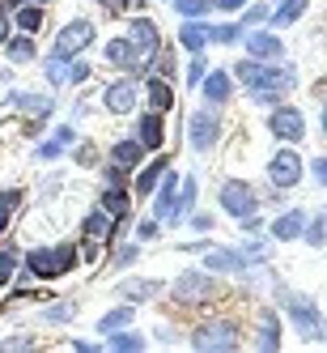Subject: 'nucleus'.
I'll list each match as a JSON object with an SVG mask.
<instances>
[{"label": "nucleus", "instance_id": "1", "mask_svg": "<svg viewBox=\"0 0 327 353\" xmlns=\"http://www.w3.org/2000/svg\"><path fill=\"white\" fill-rule=\"evenodd\" d=\"M77 268V243H60V247H34L26 251V272L34 281H56Z\"/></svg>", "mask_w": 327, "mask_h": 353}, {"label": "nucleus", "instance_id": "2", "mask_svg": "<svg viewBox=\"0 0 327 353\" xmlns=\"http://www.w3.org/2000/svg\"><path fill=\"white\" fill-rule=\"evenodd\" d=\"M191 345L200 353H221V349H238L242 345V327L230 315H213V319H200L191 327Z\"/></svg>", "mask_w": 327, "mask_h": 353}, {"label": "nucleus", "instance_id": "3", "mask_svg": "<svg viewBox=\"0 0 327 353\" xmlns=\"http://www.w3.org/2000/svg\"><path fill=\"white\" fill-rule=\"evenodd\" d=\"M293 85H297L293 68H285V64H260V72H255V81L246 85V94L255 98L260 107H276V103H285V94Z\"/></svg>", "mask_w": 327, "mask_h": 353}, {"label": "nucleus", "instance_id": "4", "mask_svg": "<svg viewBox=\"0 0 327 353\" xmlns=\"http://www.w3.org/2000/svg\"><path fill=\"white\" fill-rule=\"evenodd\" d=\"M217 294H221V281L209 268H187V272H179V281L170 285V298L179 302V307H204Z\"/></svg>", "mask_w": 327, "mask_h": 353}, {"label": "nucleus", "instance_id": "5", "mask_svg": "<svg viewBox=\"0 0 327 353\" xmlns=\"http://www.w3.org/2000/svg\"><path fill=\"white\" fill-rule=\"evenodd\" d=\"M281 307L293 319V327L302 332V341H319L323 336V315H319V302L315 298L293 294V290H281Z\"/></svg>", "mask_w": 327, "mask_h": 353}, {"label": "nucleus", "instance_id": "6", "mask_svg": "<svg viewBox=\"0 0 327 353\" xmlns=\"http://www.w3.org/2000/svg\"><path fill=\"white\" fill-rule=\"evenodd\" d=\"M302 174H306V162L297 158V149H276L268 158V183L276 192H293L302 183Z\"/></svg>", "mask_w": 327, "mask_h": 353}, {"label": "nucleus", "instance_id": "7", "mask_svg": "<svg viewBox=\"0 0 327 353\" xmlns=\"http://www.w3.org/2000/svg\"><path fill=\"white\" fill-rule=\"evenodd\" d=\"M268 132L276 141H285V145H297L302 137H306V115H302L297 107H289V103H276L268 111Z\"/></svg>", "mask_w": 327, "mask_h": 353}, {"label": "nucleus", "instance_id": "8", "mask_svg": "<svg viewBox=\"0 0 327 353\" xmlns=\"http://www.w3.org/2000/svg\"><path fill=\"white\" fill-rule=\"evenodd\" d=\"M187 137H191V149L196 154H213L217 141H221V115L217 107H200L187 123Z\"/></svg>", "mask_w": 327, "mask_h": 353}, {"label": "nucleus", "instance_id": "9", "mask_svg": "<svg viewBox=\"0 0 327 353\" xmlns=\"http://www.w3.org/2000/svg\"><path fill=\"white\" fill-rule=\"evenodd\" d=\"M221 209L234 221H242L251 213H260V196H255V188H251L246 179H225L221 183Z\"/></svg>", "mask_w": 327, "mask_h": 353}, {"label": "nucleus", "instance_id": "10", "mask_svg": "<svg viewBox=\"0 0 327 353\" xmlns=\"http://www.w3.org/2000/svg\"><path fill=\"white\" fill-rule=\"evenodd\" d=\"M103 56H107V64H111V68H123V72H128V77H136V81H145V77H149V64L136 56V47H132V39H128V34L111 39V43L103 47Z\"/></svg>", "mask_w": 327, "mask_h": 353}, {"label": "nucleus", "instance_id": "11", "mask_svg": "<svg viewBox=\"0 0 327 353\" xmlns=\"http://www.w3.org/2000/svg\"><path fill=\"white\" fill-rule=\"evenodd\" d=\"M85 47H94V21L77 17V21H68V26L56 34V47H52V52L64 56V60H77Z\"/></svg>", "mask_w": 327, "mask_h": 353}, {"label": "nucleus", "instance_id": "12", "mask_svg": "<svg viewBox=\"0 0 327 353\" xmlns=\"http://www.w3.org/2000/svg\"><path fill=\"white\" fill-rule=\"evenodd\" d=\"M128 39H132L136 56H140L145 64L162 52V30H158V21H154V17H132V21H128Z\"/></svg>", "mask_w": 327, "mask_h": 353}, {"label": "nucleus", "instance_id": "13", "mask_svg": "<svg viewBox=\"0 0 327 353\" xmlns=\"http://www.w3.org/2000/svg\"><path fill=\"white\" fill-rule=\"evenodd\" d=\"M136 98H140L136 77H119V81H111V85L103 90V107H107L111 115H132V111H136Z\"/></svg>", "mask_w": 327, "mask_h": 353}, {"label": "nucleus", "instance_id": "14", "mask_svg": "<svg viewBox=\"0 0 327 353\" xmlns=\"http://www.w3.org/2000/svg\"><path fill=\"white\" fill-rule=\"evenodd\" d=\"M242 43H246V56L251 60H281L285 56V43L276 30H242Z\"/></svg>", "mask_w": 327, "mask_h": 353}, {"label": "nucleus", "instance_id": "15", "mask_svg": "<svg viewBox=\"0 0 327 353\" xmlns=\"http://www.w3.org/2000/svg\"><path fill=\"white\" fill-rule=\"evenodd\" d=\"M200 90H204V103L209 107H225V103H230V94H234V72L213 68V72H204Z\"/></svg>", "mask_w": 327, "mask_h": 353}, {"label": "nucleus", "instance_id": "16", "mask_svg": "<svg viewBox=\"0 0 327 353\" xmlns=\"http://www.w3.org/2000/svg\"><path fill=\"white\" fill-rule=\"evenodd\" d=\"M136 141L145 145V154H158L166 145V123H162V111H145L136 119Z\"/></svg>", "mask_w": 327, "mask_h": 353}, {"label": "nucleus", "instance_id": "17", "mask_svg": "<svg viewBox=\"0 0 327 353\" xmlns=\"http://www.w3.org/2000/svg\"><path fill=\"white\" fill-rule=\"evenodd\" d=\"M166 170H170V158H166V154H158V158H154V162H149V166L136 174V179H132V192H136V196H154Z\"/></svg>", "mask_w": 327, "mask_h": 353}, {"label": "nucleus", "instance_id": "18", "mask_svg": "<svg viewBox=\"0 0 327 353\" xmlns=\"http://www.w3.org/2000/svg\"><path fill=\"white\" fill-rule=\"evenodd\" d=\"M145 98H149V111H174V85L166 77H145Z\"/></svg>", "mask_w": 327, "mask_h": 353}, {"label": "nucleus", "instance_id": "19", "mask_svg": "<svg viewBox=\"0 0 327 353\" xmlns=\"http://www.w3.org/2000/svg\"><path fill=\"white\" fill-rule=\"evenodd\" d=\"M204 268L221 276V272H242L246 264H242L238 251H230V247H204Z\"/></svg>", "mask_w": 327, "mask_h": 353}, {"label": "nucleus", "instance_id": "20", "mask_svg": "<svg viewBox=\"0 0 327 353\" xmlns=\"http://www.w3.org/2000/svg\"><path fill=\"white\" fill-rule=\"evenodd\" d=\"M5 107L26 111V115H34V119H47L56 103H52V98H43V94H9V98H5Z\"/></svg>", "mask_w": 327, "mask_h": 353}, {"label": "nucleus", "instance_id": "21", "mask_svg": "<svg viewBox=\"0 0 327 353\" xmlns=\"http://www.w3.org/2000/svg\"><path fill=\"white\" fill-rule=\"evenodd\" d=\"M154 196H158V209H154V213H158V221H174V196H179V174H170V170H166Z\"/></svg>", "mask_w": 327, "mask_h": 353}, {"label": "nucleus", "instance_id": "22", "mask_svg": "<svg viewBox=\"0 0 327 353\" xmlns=\"http://www.w3.org/2000/svg\"><path fill=\"white\" fill-rule=\"evenodd\" d=\"M302 225H306V213H302V209H285L281 217L272 221V239L293 243V239H302Z\"/></svg>", "mask_w": 327, "mask_h": 353}, {"label": "nucleus", "instance_id": "23", "mask_svg": "<svg viewBox=\"0 0 327 353\" xmlns=\"http://www.w3.org/2000/svg\"><path fill=\"white\" fill-rule=\"evenodd\" d=\"M13 26H17L21 34H39V30L47 26V5H34V0H30V5H21V9L13 13Z\"/></svg>", "mask_w": 327, "mask_h": 353}, {"label": "nucleus", "instance_id": "24", "mask_svg": "<svg viewBox=\"0 0 327 353\" xmlns=\"http://www.w3.org/2000/svg\"><path fill=\"white\" fill-rule=\"evenodd\" d=\"M111 162H119V166L136 170V166L145 162V145H140L136 137H123V141H115V145H111Z\"/></svg>", "mask_w": 327, "mask_h": 353}, {"label": "nucleus", "instance_id": "25", "mask_svg": "<svg viewBox=\"0 0 327 353\" xmlns=\"http://www.w3.org/2000/svg\"><path fill=\"white\" fill-rule=\"evenodd\" d=\"M302 13H306V0H276V9L268 13V26L272 30H285V26H293Z\"/></svg>", "mask_w": 327, "mask_h": 353}, {"label": "nucleus", "instance_id": "26", "mask_svg": "<svg viewBox=\"0 0 327 353\" xmlns=\"http://www.w3.org/2000/svg\"><path fill=\"white\" fill-rule=\"evenodd\" d=\"M179 47L191 52V56H200L209 47V26H204V21H183V26H179Z\"/></svg>", "mask_w": 327, "mask_h": 353}, {"label": "nucleus", "instance_id": "27", "mask_svg": "<svg viewBox=\"0 0 327 353\" xmlns=\"http://www.w3.org/2000/svg\"><path fill=\"white\" fill-rule=\"evenodd\" d=\"M5 56H9V64H30L34 56H39V47H34V34H9V43H5Z\"/></svg>", "mask_w": 327, "mask_h": 353}, {"label": "nucleus", "instance_id": "28", "mask_svg": "<svg viewBox=\"0 0 327 353\" xmlns=\"http://www.w3.org/2000/svg\"><path fill=\"white\" fill-rule=\"evenodd\" d=\"M119 294L128 298V302H154L162 294V281H154V276H145V281H123Z\"/></svg>", "mask_w": 327, "mask_h": 353}, {"label": "nucleus", "instance_id": "29", "mask_svg": "<svg viewBox=\"0 0 327 353\" xmlns=\"http://www.w3.org/2000/svg\"><path fill=\"white\" fill-rule=\"evenodd\" d=\"M260 349H276L281 345V315L276 311H260V336H255Z\"/></svg>", "mask_w": 327, "mask_h": 353}, {"label": "nucleus", "instance_id": "30", "mask_svg": "<svg viewBox=\"0 0 327 353\" xmlns=\"http://www.w3.org/2000/svg\"><path fill=\"white\" fill-rule=\"evenodd\" d=\"M132 319H136L132 302H123V307H115V311H107L103 319H98V332H103V336H111V332H119V327H132Z\"/></svg>", "mask_w": 327, "mask_h": 353}, {"label": "nucleus", "instance_id": "31", "mask_svg": "<svg viewBox=\"0 0 327 353\" xmlns=\"http://www.w3.org/2000/svg\"><path fill=\"white\" fill-rule=\"evenodd\" d=\"M98 205H103L115 221H123V217H128V205H132V200H128V188H107Z\"/></svg>", "mask_w": 327, "mask_h": 353}, {"label": "nucleus", "instance_id": "32", "mask_svg": "<svg viewBox=\"0 0 327 353\" xmlns=\"http://www.w3.org/2000/svg\"><path fill=\"white\" fill-rule=\"evenodd\" d=\"M21 200H26V192H21V188H5V192H0V234L9 230V221L21 209Z\"/></svg>", "mask_w": 327, "mask_h": 353}, {"label": "nucleus", "instance_id": "33", "mask_svg": "<svg viewBox=\"0 0 327 353\" xmlns=\"http://www.w3.org/2000/svg\"><path fill=\"white\" fill-rule=\"evenodd\" d=\"M196 192H200L196 174H187L183 188H179V196H174V221H187V213H191V205H196Z\"/></svg>", "mask_w": 327, "mask_h": 353}, {"label": "nucleus", "instance_id": "34", "mask_svg": "<svg viewBox=\"0 0 327 353\" xmlns=\"http://www.w3.org/2000/svg\"><path fill=\"white\" fill-rule=\"evenodd\" d=\"M43 72H47V81H52V85H68V72H72V60H64V56H47L43 60Z\"/></svg>", "mask_w": 327, "mask_h": 353}, {"label": "nucleus", "instance_id": "35", "mask_svg": "<svg viewBox=\"0 0 327 353\" xmlns=\"http://www.w3.org/2000/svg\"><path fill=\"white\" fill-rule=\"evenodd\" d=\"M170 5L183 21H200L204 13H213V0H170Z\"/></svg>", "mask_w": 327, "mask_h": 353}, {"label": "nucleus", "instance_id": "36", "mask_svg": "<svg viewBox=\"0 0 327 353\" xmlns=\"http://www.w3.org/2000/svg\"><path fill=\"white\" fill-rule=\"evenodd\" d=\"M302 239H306L310 247H323V243H327V213L306 217V225H302Z\"/></svg>", "mask_w": 327, "mask_h": 353}, {"label": "nucleus", "instance_id": "37", "mask_svg": "<svg viewBox=\"0 0 327 353\" xmlns=\"http://www.w3.org/2000/svg\"><path fill=\"white\" fill-rule=\"evenodd\" d=\"M13 276H17V247L5 243V247H0V285H9Z\"/></svg>", "mask_w": 327, "mask_h": 353}, {"label": "nucleus", "instance_id": "38", "mask_svg": "<svg viewBox=\"0 0 327 353\" xmlns=\"http://www.w3.org/2000/svg\"><path fill=\"white\" fill-rule=\"evenodd\" d=\"M111 349H119V353L145 349V336H140V332H128V327H119V332H111Z\"/></svg>", "mask_w": 327, "mask_h": 353}, {"label": "nucleus", "instance_id": "39", "mask_svg": "<svg viewBox=\"0 0 327 353\" xmlns=\"http://www.w3.org/2000/svg\"><path fill=\"white\" fill-rule=\"evenodd\" d=\"M209 43H221V47L242 43V26L238 21H230V26H209Z\"/></svg>", "mask_w": 327, "mask_h": 353}, {"label": "nucleus", "instance_id": "40", "mask_svg": "<svg viewBox=\"0 0 327 353\" xmlns=\"http://www.w3.org/2000/svg\"><path fill=\"white\" fill-rule=\"evenodd\" d=\"M268 13H272L268 5H246V13L238 17V26L242 30H255V26H264V21H268Z\"/></svg>", "mask_w": 327, "mask_h": 353}, {"label": "nucleus", "instance_id": "41", "mask_svg": "<svg viewBox=\"0 0 327 353\" xmlns=\"http://www.w3.org/2000/svg\"><path fill=\"white\" fill-rule=\"evenodd\" d=\"M103 179H107V188H128V166L107 162V166H103Z\"/></svg>", "mask_w": 327, "mask_h": 353}, {"label": "nucleus", "instance_id": "42", "mask_svg": "<svg viewBox=\"0 0 327 353\" xmlns=\"http://www.w3.org/2000/svg\"><path fill=\"white\" fill-rule=\"evenodd\" d=\"M60 154H64V141H60V137H52L47 145L34 149V158H39V162H52V158H60Z\"/></svg>", "mask_w": 327, "mask_h": 353}, {"label": "nucleus", "instance_id": "43", "mask_svg": "<svg viewBox=\"0 0 327 353\" xmlns=\"http://www.w3.org/2000/svg\"><path fill=\"white\" fill-rule=\"evenodd\" d=\"M136 256H140V247H136V243H123V247L115 251V260H111V268H128V264H132Z\"/></svg>", "mask_w": 327, "mask_h": 353}, {"label": "nucleus", "instance_id": "44", "mask_svg": "<svg viewBox=\"0 0 327 353\" xmlns=\"http://www.w3.org/2000/svg\"><path fill=\"white\" fill-rule=\"evenodd\" d=\"M204 72H209V64H204V52H200V56H191V64H187V85H200V81H204Z\"/></svg>", "mask_w": 327, "mask_h": 353}, {"label": "nucleus", "instance_id": "45", "mask_svg": "<svg viewBox=\"0 0 327 353\" xmlns=\"http://www.w3.org/2000/svg\"><path fill=\"white\" fill-rule=\"evenodd\" d=\"M72 311H77L72 302H56V307H47V311H43V319H47V323H64Z\"/></svg>", "mask_w": 327, "mask_h": 353}, {"label": "nucleus", "instance_id": "46", "mask_svg": "<svg viewBox=\"0 0 327 353\" xmlns=\"http://www.w3.org/2000/svg\"><path fill=\"white\" fill-rule=\"evenodd\" d=\"M98 9H103L107 17H123V13L132 9V0H98Z\"/></svg>", "mask_w": 327, "mask_h": 353}, {"label": "nucleus", "instance_id": "47", "mask_svg": "<svg viewBox=\"0 0 327 353\" xmlns=\"http://www.w3.org/2000/svg\"><path fill=\"white\" fill-rule=\"evenodd\" d=\"M68 81H72V85H81V81H89V64H85L81 56L72 60V72H68Z\"/></svg>", "mask_w": 327, "mask_h": 353}, {"label": "nucleus", "instance_id": "48", "mask_svg": "<svg viewBox=\"0 0 327 353\" xmlns=\"http://www.w3.org/2000/svg\"><path fill=\"white\" fill-rule=\"evenodd\" d=\"M77 162H81V166H94V162H98V145H89V141H85V145L77 149Z\"/></svg>", "mask_w": 327, "mask_h": 353}, {"label": "nucleus", "instance_id": "49", "mask_svg": "<svg viewBox=\"0 0 327 353\" xmlns=\"http://www.w3.org/2000/svg\"><path fill=\"white\" fill-rule=\"evenodd\" d=\"M310 174H315L319 188H327V158H315V162H310Z\"/></svg>", "mask_w": 327, "mask_h": 353}, {"label": "nucleus", "instance_id": "50", "mask_svg": "<svg viewBox=\"0 0 327 353\" xmlns=\"http://www.w3.org/2000/svg\"><path fill=\"white\" fill-rule=\"evenodd\" d=\"M246 5H251V0H213V9H221V13H238Z\"/></svg>", "mask_w": 327, "mask_h": 353}, {"label": "nucleus", "instance_id": "51", "mask_svg": "<svg viewBox=\"0 0 327 353\" xmlns=\"http://www.w3.org/2000/svg\"><path fill=\"white\" fill-rule=\"evenodd\" d=\"M136 239H140V243L158 239V221H140V225H136Z\"/></svg>", "mask_w": 327, "mask_h": 353}, {"label": "nucleus", "instance_id": "52", "mask_svg": "<svg viewBox=\"0 0 327 353\" xmlns=\"http://www.w3.org/2000/svg\"><path fill=\"white\" fill-rule=\"evenodd\" d=\"M187 217H191V225H196L200 234H204V230H213V217H209V213H187Z\"/></svg>", "mask_w": 327, "mask_h": 353}, {"label": "nucleus", "instance_id": "53", "mask_svg": "<svg viewBox=\"0 0 327 353\" xmlns=\"http://www.w3.org/2000/svg\"><path fill=\"white\" fill-rule=\"evenodd\" d=\"M9 21H13V17H9L5 9H0V47H5V43H9Z\"/></svg>", "mask_w": 327, "mask_h": 353}, {"label": "nucleus", "instance_id": "54", "mask_svg": "<svg viewBox=\"0 0 327 353\" xmlns=\"http://www.w3.org/2000/svg\"><path fill=\"white\" fill-rule=\"evenodd\" d=\"M319 128H323V137H327V103H323V111H319Z\"/></svg>", "mask_w": 327, "mask_h": 353}, {"label": "nucleus", "instance_id": "55", "mask_svg": "<svg viewBox=\"0 0 327 353\" xmlns=\"http://www.w3.org/2000/svg\"><path fill=\"white\" fill-rule=\"evenodd\" d=\"M34 5H52V0H34Z\"/></svg>", "mask_w": 327, "mask_h": 353}]
</instances>
